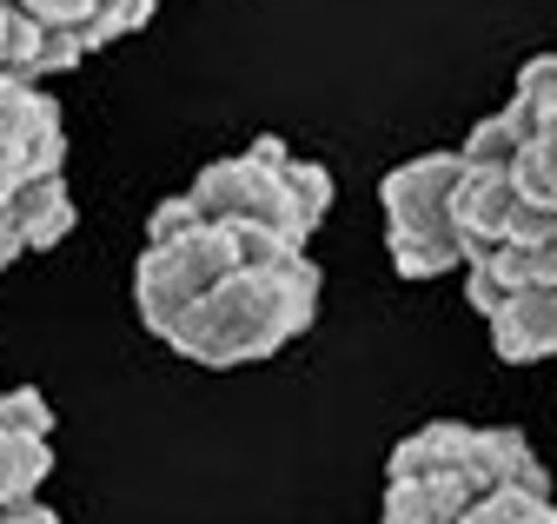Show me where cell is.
I'll return each instance as SVG.
<instances>
[{
  "mask_svg": "<svg viewBox=\"0 0 557 524\" xmlns=\"http://www.w3.org/2000/svg\"><path fill=\"white\" fill-rule=\"evenodd\" d=\"M233 252H239V266L220 286H206L160 333L180 359L213 365V372L272 359L319 319V266L306 259V246H286V239L233 220Z\"/></svg>",
  "mask_w": 557,
  "mask_h": 524,
  "instance_id": "1",
  "label": "cell"
},
{
  "mask_svg": "<svg viewBox=\"0 0 557 524\" xmlns=\"http://www.w3.org/2000/svg\"><path fill=\"white\" fill-rule=\"evenodd\" d=\"M465 173V153H418L398 173H385V252L405 279H438L465 266V233L451 220V186Z\"/></svg>",
  "mask_w": 557,
  "mask_h": 524,
  "instance_id": "2",
  "label": "cell"
},
{
  "mask_svg": "<svg viewBox=\"0 0 557 524\" xmlns=\"http://www.w3.org/2000/svg\"><path fill=\"white\" fill-rule=\"evenodd\" d=\"M392 478H451L465 491H492V485H518V491H550L544 458L524 445V432L511 425H458V419H432L392 445Z\"/></svg>",
  "mask_w": 557,
  "mask_h": 524,
  "instance_id": "3",
  "label": "cell"
},
{
  "mask_svg": "<svg viewBox=\"0 0 557 524\" xmlns=\"http://www.w3.org/2000/svg\"><path fill=\"white\" fill-rule=\"evenodd\" d=\"M325 213H332V173L319 160H299L278 140H252L239 153V226L306 246Z\"/></svg>",
  "mask_w": 557,
  "mask_h": 524,
  "instance_id": "4",
  "label": "cell"
},
{
  "mask_svg": "<svg viewBox=\"0 0 557 524\" xmlns=\"http://www.w3.org/2000/svg\"><path fill=\"white\" fill-rule=\"evenodd\" d=\"M239 266V252H233V226H193L180 239H160L139 252V266H133V305L139 319H147V333H166V325L206 292V286H220L226 273Z\"/></svg>",
  "mask_w": 557,
  "mask_h": 524,
  "instance_id": "5",
  "label": "cell"
},
{
  "mask_svg": "<svg viewBox=\"0 0 557 524\" xmlns=\"http://www.w3.org/2000/svg\"><path fill=\"white\" fill-rule=\"evenodd\" d=\"M60 160H66L60 107L34 80L0 74V200H8L21 179H34V173H60Z\"/></svg>",
  "mask_w": 557,
  "mask_h": 524,
  "instance_id": "6",
  "label": "cell"
},
{
  "mask_svg": "<svg viewBox=\"0 0 557 524\" xmlns=\"http://www.w3.org/2000/svg\"><path fill=\"white\" fill-rule=\"evenodd\" d=\"M484 325H492V352L505 365L557 359V279L550 286H518Z\"/></svg>",
  "mask_w": 557,
  "mask_h": 524,
  "instance_id": "7",
  "label": "cell"
},
{
  "mask_svg": "<svg viewBox=\"0 0 557 524\" xmlns=\"http://www.w3.org/2000/svg\"><path fill=\"white\" fill-rule=\"evenodd\" d=\"M511 213H518V179H511V166H471L465 160V173L451 186V220L465 233V252L471 246H498L511 233Z\"/></svg>",
  "mask_w": 557,
  "mask_h": 524,
  "instance_id": "8",
  "label": "cell"
},
{
  "mask_svg": "<svg viewBox=\"0 0 557 524\" xmlns=\"http://www.w3.org/2000/svg\"><path fill=\"white\" fill-rule=\"evenodd\" d=\"M8 213L27 239V252H53L66 233H74V192H66L60 173H34L8 192Z\"/></svg>",
  "mask_w": 557,
  "mask_h": 524,
  "instance_id": "9",
  "label": "cell"
},
{
  "mask_svg": "<svg viewBox=\"0 0 557 524\" xmlns=\"http://www.w3.org/2000/svg\"><path fill=\"white\" fill-rule=\"evenodd\" d=\"M471 498H478V491H465V485H451V478H392L379 517H385V524H458Z\"/></svg>",
  "mask_w": 557,
  "mask_h": 524,
  "instance_id": "10",
  "label": "cell"
},
{
  "mask_svg": "<svg viewBox=\"0 0 557 524\" xmlns=\"http://www.w3.org/2000/svg\"><path fill=\"white\" fill-rule=\"evenodd\" d=\"M47 478H53V438H40V432H0V504L40 498Z\"/></svg>",
  "mask_w": 557,
  "mask_h": 524,
  "instance_id": "11",
  "label": "cell"
},
{
  "mask_svg": "<svg viewBox=\"0 0 557 524\" xmlns=\"http://www.w3.org/2000/svg\"><path fill=\"white\" fill-rule=\"evenodd\" d=\"M458 524H557V504H550V491L492 485V491H478V498L465 504Z\"/></svg>",
  "mask_w": 557,
  "mask_h": 524,
  "instance_id": "12",
  "label": "cell"
},
{
  "mask_svg": "<svg viewBox=\"0 0 557 524\" xmlns=\"http://www.w3.org/2000/svg\"><path fill=\"white\" fill-rule=\"evenodd\" d=\"M505 113L524 126V140H531V126H550V120H557V53L524 60L518 93H511V107H505Z\"/></svg>",
  "mask_w": 557,
  "mask_h": 524,
  "instance_id": "13",
  "label": "cell"
},
{
  "mask_svg": "<svg viewBox=\"0 0 557 524\" xmlns=\"http://www.w3.org/2000/svg\"><path fill=\"white\" fill-rule=\"evenodd\" d=\"M492 252V266L505 273V286H550L557 279V239H498V246H484Z\"/></svg>",
  "mask_w": 557,
  "mask_h": 524,
  "instance_id": "14",
  "label": "cell"
},
{
  "mask_svg": "<svg viewBox=\"0 0 557 524\" xmlns=\"http://www.w3.org/2000/svg\"><path fill=\"white\" fill-rule=\"evenodd\" d=\"M511 179H518V192H524V200H544V207H557V120H550V126H531L524 153L511 160Z\"/></svg>",
  "mask_w": 557,
  "mask_h": 524,
  "instance_id": "15",
  "label": "cell"
},
{
  "mask_svg": "<svg viewBox=\"0 0 557 524\" xmlns=\"http://www.w3.org/2000/svg\"><path fill=\"white\" fill-rule=\"evenodd\" d=\"M471 166H511L518 153H524V126L511 120V113H484L471 134H465V147H458Z\"/></svg>",
  "mask_w": 557,
  "mask_h": 524,
  "instance_id": "16",
  "label": "cell"
},
{
  "mask_svg": "<svg viewBox=\"0 0 557 524\" xmlns=\"http://www.w3.org/2000/svg\"><path fill=\"white\" fill-rule=\"evenodd\" d=\"M153 21V0H87V53H100V47H113V40H126V34H139Z\"/></svg>",
  "mask_w": 557,
  "mask_h": 524,
  "instance_id": "17",
  "label": "cell"
},
{
  "mask_svg": "<svg viewBox=\"0 0 557 524\" xmlns=\"http://www.w3.org/2000/svg\"><path fill=\"white\" fill-rule=\"evenodd\" d=\"M0 432H40V438H53V406L40 399L34 385L0 391Z\"/></svg>",
  "mask_w": 557,
  "mask_h": 524,
  "instance_id": "18",
  "label": "cell"
},
{
  "mask_svg": "<svg viewBox=\"0 0 557 524\" xmlns=\"http://www.w3.org/2000/svg\"><path fill=\"white\" fill-rule=\"evenodd\" d=\"M193 226H206V213L186 200V192H180V200H160V207L147 213V246H160V239H180V233H193Z\"/></svg>",
  "mask_w": 557,
  "mask_h": 524,
  "instance_id": "19",
  "label": "cell"
},
{
  "mask_svg": "<svg viewBox=\"0 0 557 524\" xmlns=\"http://www.w3.org/2000/svg\"><path fill=\"white\" fill-rule=\"evenodd\" d=\"M14 8H27V14H40V21H53V27H87V0H14ZM87 40V34H81Z\"/></svg>",
  "mask_w": 557,
  "mask_h": 524,
  "instance_id": "20",
  "label": "cell"
},
{
  "mask_svg": "<svg viewBox=\"0 0 557 524\" xmlns=\"http://www.w3.org/2000/svg\"><path fill=\"white\" fill-rule=\"evenodd\" d=\"M0 524H66V517L47 511L40 498H14V504H0Z\"/></svg>",
  "mask_w": 557,
  "mask_h": 524,
  "instance_id": "21",
  "label": "cell"
},
{
  "mask_svg": "<svg viewBox=\"0 0 557 524\" xmlns=\"http://www.w3.org/2000/svg\"><path fill=\"white\" fill-rule=\"evenodd\" d=\"M21 252H27V239H21V226H14V213H8V200H0V273H8Z\"/></svg>",
  "mask_w": 557,
  "mask_h": 524,
  "instance_id": "22",
  "label": "cell"
},
{
  "mask_svg": "<svg viewBox=\"0 0 557 524\" xmlns=\"http://www.w3.org/2000/svg\"><path fill=\"white\" fill-rule=\"evenodd\" d=\"M8 21H14V0H0V53H8Z\"/></svg>",
  "mask_w": 557,
  "mask_h": 524,
  "instance_id": "23",
  "label": "cell"
}]
</instances>
